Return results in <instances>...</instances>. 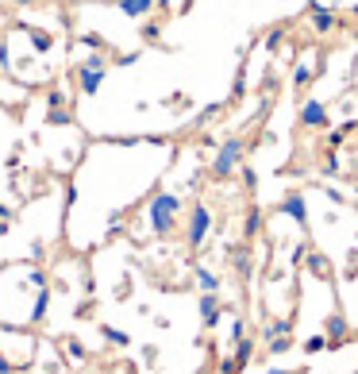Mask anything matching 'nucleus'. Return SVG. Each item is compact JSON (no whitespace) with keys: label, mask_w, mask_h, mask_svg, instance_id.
<instances>
[{"label":"nucleus","mask_w":358,"mask_h":374,"mask_svg":"<svg viewBox=\"0 0 358 374\" xmlns=\"http://www.w3.org/2000/svg\"><path fill=\"white\" fill-rule=\"evenodd\" d=\"M350 16H355V20H358V0H355V4H350Z\"/></svg>","instance_id":"41"},{"label":"nucleus","mask_w":358,"mask_h":374,"mask_svg":"<svg viewBox=\"0 0 358 374\" xmlns=\"http://www.w3.org/2000/svg\"><path fill=\"white\" fill-rule=\"evenodd\" d=\"M347 332H350V328H347V316L331 313L328 320H324V336L331 340V347H335V344H343V340H347Z\"/></svg>","instance_id":"10"},{"label":"nucleus","mask_w":358,"mask_h":374,"mask_svg":"<svg viewBox=\"0 0 358 374\" xmlns=\"http://www.w3.org/2000/svg\"><path fill=\"white\" fill-rule=\"evenodd\" d=\"M343 139H347V135H343V131H339V128H331V131H328V147H339Z\"/></svg>","instance_id":"36"},{"label":"nucleus","mask_w":358,"mask_h":374,"mask_svg":"<svg viewBox=\"0 0 358 374\" xmlns=\"http://www.w3.org/2000/svg\"><path fill=\"white\" fill-rule=\"evenodd\" d=\"M243 89H247V66H239V74H235V89H232V100L243 97Z\"/></svg>","instance_id":"30"},{"label":"nucleus","mask_w":358,"mask_h":374,"mask_svg":"<svg viewBox=\"0 0 358 374\" xmlns=\"http://www.w3.org/2000/svg\"><path fill=\"white\" fill-rule=\"evenodd\" d=\"M262 232V208H247V220H243V236L254 239Z\"/></svg>","instance_id":"15"},{"label":"nucleus","mask_w":358,"mask_h":374,"mask_svg":"<svg viewBox=\"0 0 358 374\" xmlns=\"http://www.w3.org/2000/svg\"><path fill=\"white\" fill-rule=\"evenodd\" d=\"M266 374H289V371H281V366H273V371H266Z\"/></svg>","instance_id":"42"},{"label":"nucleus","mask_w":358,"mask_h":374,"mask_svg":"<svg viewBox=\"0 0 358 374\" xmlns=\"http://www.w3.org/2000/svg\"><path fill=\"white\" fill-rule=\"evenodd\" d=\"M78 47H85V50H104V54H108V43L100 39V35H78Z\"/></svg>","instance_id":"23"},{"label":"nucleus","mask_w":358,"mask_h":374,"mask_svg":"<svg viewBox=\"0 0 358 374\" xmlns=\"http://www.w3.org/2000/svg\"><path fill=\"white\" fill-rule=\"evenodd\" d=\"M12 66H16V62H12V47H8V35H4V39H0V69L12 74Z\"/></svg>","instance_id":"25"},{"label":"nucleus","mask_w":358,"mask_h":374,"mask_svg":"<svg viewBox=\"0 0 358 374\" xmlns=\"http://www.w3.org/2000/svg\"><path fill=\"white\" fill-rule=\"evenodd\" d=\"M339 170H343V162H339V155H335V151H331V155H324V174H328V177H335Z\"/></svg>","instance_id":"28"},{"label":"nucleus","mask_w":358,"mask_h":374,"mask_svg":"<svg viewBox=\"0 0 358 374\" xmlns=\"http://www.w3.org/2000/svg\"><path fill=\"white\" fill-rule=\"evenodd\" d=\"M324 347H331V340H328L324 332H320V336H309V340H304V351H309V355L324 351Z\"/></svg>","instance_id":"24"},{"label":"nucleus","mask_w":358,"mask_h":374,"mask_svg":"<svg viewBox=\"0 0 358 374\" xmlns=\"http://www.w3.org/2000/svg\"><path fill=\"white\" fill-rule=\"evenodd\" d=\"M193 278H197V289H201V294H220V278H216L208 266H197Z\"/></svg>","instance_id":"13"},{"label":"nucleus","mask_w":358,"mask_h":374,"mask_svg":"<svg viewBox=\"0 0 358 374\" xmlns=\"http://www.w3.org/2000/svg\"><path fill=\"white\" fill-rule=\"evenodd\" d=\"M62 104H66V93H62L58 85H50L47 89V109H62Z\"/></svg>","instance_id":"27"},{"label":"nucleus","mask_w":358,"mask_h":374,"mask_svg":"<svg viewBox=\"0 0 358 374\" xmlns=\"http://www.w3.org/2000/svg\"><path fill=\"white\" fill-rule=\"evenodd\" d=\"M243 182H247V189L258 186V177H254V170H251V166H243Z\"/></svg>","instance_id":"37"},{"label":"nucleus","mask_w":358,"mask_h":374,"mask_svg":"<svg viewBox=\"0 0 358 374\" xmlns=\"http://www.w3.org/2000/svg\"><path fill=\"white\" fill-rule=\"evenodd\" d=\"M104 78H108V54L104 50H93L85 62L74 66V81H78L81 97H97L100 85H104Z\"/></svg>","instance_id":"3"},{"label":"nucleus","mask_w":358,"mask_h":374,"mask_svg":"<svg viewBox=\"0 0 358 374\" xmlns=\"http://www.w3.org/2000/svg\"><path fill=\"white\" fill-rule=\"evenodd\" d=\"M47 309H50V289H35V301L27 309V324H43L47 320Z\"/></svg>","instance_id":"11"},{"label":"nucleus","mask_w":358,"mask_h":374,"mask_svg":"<svg viewBox=\"0 0 358 374\" xmlns=\"http://www.w3.org/2000/svg\"><path fill=\"white\" fill-rule=\"evenodd\" d=\"M0 20H4V12H0Z\"/></svg>","instance_id":"44"},{"label":"nucleus","mask_w":358,"mask_h":374,"mask_svg":"<svg viewBox=\"0 0 358 374\" xmlns=\"http://www.w3.org/2000/svg\"><path fill=\"white\" fill-rule=\"evenodd\" d=\"M239 340H247V324L235 316V320H232V344H239Z\"/></svg>","instance_id":"34"},{"label":"nucleus","mask_w":358,"mask_h":374,"mask_svg":"<svg viewBox=\"0 0 358 374\" xmlns=\"http://www.w3.org/2000/svg\"><path fill=\"white\" fill-rule=\"evenodd\" d=\"M316 74H320V66H309V62H300V66L293 69V89H309Z\"/></svg>","instance_id":"14"},{"label":"nucleus","mask_w":358,"mask_h":374,"mask_svg":"<svg viewBox=\"0 0 358 374\" xmlns=\"http://www.w3.org/2000/svg\"><path fill=\"white\" fill-rule=\"evenodd\" d=\"M47 124H50V128H69V124H74V116H69V109L62 104V109H50L47 112Z\"/></svg>","instance_id":"18"},{"label":"nucleus","mask_w":358,"mask_h":374,"mask_svg":"<svg viewBox=\"0 0 358 374\" xmlns=\"http://www.w3.org/2000/svg\"><path fill=\"white\" fill-rule=\"evenodd\" d=\"M309 8H335V0H312Z\"/></svg>","instance_id":"39"},{"label":"nucleus","mask_w":358,"mask_h":374,"mask_svg":"<svg viewBox=\"0 0 358 374\" xmlns=\"http://www.w3.org/2000/svg\"><path fill=\"white\" fill-rule=\"evenodd\" d=\"M100 336H104V340H108L112 347H127V344H131V336H127L124 328H112V324L100 328Z\"/></svg>","instance_id":"17"},{"label":"nucleus","mask_w":358,"mask_h":374,"mask_svg":"<svg viewBox=\"0 0 358 374\" xmlns=\"http://www.w3.org/2000/svg\"><path fill=\"white\" fill-rule=\"evenodd\" d=\"M31 47L47 54V50H54V35L50 31H31Z\"/></svg>","instance_id":"21"},{"label":"nucleus","mask_w":358,"mask_h":374,"mask_svg":"<svg viewBox=\"0 0 358 374\" xmlns=\"http://www.w3.org/2000/svg\"><path fill=\"white\" fill-rule=\"evenodd\" d=\"M281 43H285V28H273V31H266V47H270V50H278Z\"/></svg>","instance_id":"29"},{"label":"nucleus","mask_w":358,"mask_h":374,"mask_svg":"<svg viewBox=\"0 0 358 374\" xmlns=\"http://www.w3.org/2000/svg\"><path fill=\"white\" fill-rule=\"evenodd\" d=\"M251 359H254V340H239V344H235V363H239V371L251 363Z\"/></svg>","instance_id":"19"},{"label":"nucleus","mask_w":358,"mask_h":374,"mask_svg":"<svg viewBox=\"0 0 358 374\" xmlns=\"http://www.w3.org/2000/svg\"><path fill=\"white\" fill-rule=\"evenodd\" d=\"M355 374H358V371H355Z\"/></svg>","instance_id":"46"},{"label":"nucleus","mask_w":358,"mask_h":374,"mask_svg":"<svg viewBox=\"0 0 358 374\" xmlns=\"http://www.w3.org/2000/svg\"><path fill=\"white\" fill-rule=\"evenodd\" d=\"M62 351H66L74 363H85V359H89L85 344H81V340H74V336H66V340H62Z\"/></svg>","instance_id":"16"},{"label":"nucleus","mask_w":358,"mask_h":374,"mask_svg":"<svg viewBox=\"0 0 358 374\" xmlns=\"http://www.w3.org/2000/svg\"><path fill=\"white\" fill-rule=\"evenodd\" d=\"M0 324H4V316H0Z\"/></svg>","instance_id":"43"},{"label":"nucleus","mask_w":358,"mask_h":374,"mask_svg":"<svg viewBox=\"0 0 358 374\" xmlns=\"http://www.w3.org/2000/svg\"><path fill=\"white\" fill-rule=\"evenodd\" d=\"M139 35H143L146 43H158V35H162V28H158V23H143V31H139Z\"/></svg>","instance_id":"33"},{"label":"nucleus","mask_w":358,"mask_h":374,"mask_svg":"<svg viewBox=\"0 0 358 374\" xmlns=\"http://www.w3.org/2000/svg\"><path fill=\"white\" fill-rule=\"evenodd\" d=\"M0 74H4V69H0Z\"/></svg>","instance_id":"45"},{"label":"nucleus","mask_w":358,"mask_h":374,"mask_svg":"<svg viewBox=\"0 0 358 374\" xmlns=\"http://www.w3.org/2000/svg\"><path fill=\"white\" fill-rule=\"evenodd\" d=\"M281 217H289L297 228H309V201L300 189H289L285 197H281Z\"/></svg>","instance_id":"6"},{"label":"nucleus","mask_w":358,"mask_h":374,"mask_svg":"<svg viewBox=\"0 0 358 374\" xmlns=\"http://www.w3.org/2000/svg\"><path fill=\"white\" fill-rule=\"evenodd\" d=\"M197 309H201V324L204 328H216V324H220L223 309H220V297H216V294H201V305H197Z\"/></svg>","instance_id":"7"},{"label":"nucleus","mask_w":358,"mask_h":374,"mask_svg":"<svg viewBox=\"0 0 358 374\" xmlns=\"http://www.w3.org/2000/svg\"><path fill=\"white\" fill-rule=\"evenodd\" d=\"M162 104L166 109H189V97H185V93H174V97H166Z\"/></svg>","instance_id":"32"},{"label":"nucleus","mask_w":358,"mask_h":374,"mask_svg":"<svg viewBox=\"0 0 358 374\" xmlns=\"http://www.w3.org/2000/svg\"><path fill=\"white\" fill-rule=\"evenodd\" d=\"M324 197H328V201H335V205H347V193H343V189H335V186H328V189H324Z\"/></svg>","instance_id":"35"},{"label":"nucleus","mask_w":358,"mask_h":374,"mask_svg":"<svg viewBox=\"0 0 358 374\" xmlns=\"http://www.w3.org/2000/svg\"><path fill=\"white\" fill-rule=\"evenodd\" d=\"M212 224H216L212 208L197 201V205L189 208V220H185V247H189V251H201L204 239H208V232H212Z\"/></svg>","instance_id":"4"},{"label":"nucleus","mask_w":358,"mask_h":374,"mask_svg":"<svg viewBox=\"0 0 358 374\" xmlns=\"http://www.w3.org/2000/svg\"><path fill=\"white\" fill-rule=\"evenodd\" d=\"M309 251H312V243H309V239H300V243L289 251V263H293V266H297V263H304V258H309Z\"/></svg>","instance_id":"26"},{"label":"nucleus","mask_w":358,"mask_h":374,"mask_svg":"<svg viewBox=\"0 0 358 374\" xmlns=\"http://www.w3.org/2000/svg\"><path fill=\"white\" fill-rule=\"evenodd\" d=\"M177 217H181V197L170 193V189H155L146 197V224L158 239H166L177 228Z\"/></svg>","instance_id":"1"},{"label":"nucleus","mask_w":358,"mask_h":374,"mask_svg":"<svg viewBox=\"0 0 358 374\" xmlns=\"http://www.w3.org/2000/svg\"><path fill=\"white\" fill-rule=\"evenodd\" d=\"M243 162H247V139L232 135V139H223L220 147H216V158L208 162V174H212L216 182H227L235 170H243Z\"/></svg>","instance_id":"2"},{"label":"nucleus","mask_w":358,"mask_h":374,"mask_svg":"<svg viewBox=\"0 0 358 374\" xmlns=\"http://www.w3.org/2000/svg\"><path fill=\"white\" fill-rule=\"evenodd\" d=\"M309 274L312 278H324V282L331 278V258L324 255V251H309Z\"/></svg>","instance_id":"12"},{"label":"nucleus","mask_w":358,"mask_h":374,"mask_svg":"<svg viewBox=\"0 0 358 374\" xmlns=\"http://www.w3.org/2000/svg\"><path fill=\"white\" fill-rule=\"evenodd\" d=\"M223 112V104H208V109H201V116H197V124H208V120H216Z\"/></svg>","instance_id":"31"},{"label":"nucleus","mask_w":358,"mask_h":374,"mask_svg":"<svg viewBox=\"0 0 358 374\" xmlns=\"http://www.w3.org/2000/svg\"><path fill=\"white\" fill-rule=\"evenodd\" d=\"M309 16H312V31H316V35H331V31L339 28L335 8H309Z\"/></svg>","instance_id":"9"},{"label":"nucleus","mask_w":358,"mask_h":374,"mask_svg":"<svg viewBox=\"0 0 358 374\" xmlns=\"http://www.w3.org/2000/svg\"><path fill=\"white\" fill-rule=\"evenodd\" d=\"M289 332H293V320H273V324H266L262 340H273V336H289Z\"/></svg>","instance_id":"22"},{"label":"nucleus","mask_w":358,"mask_h":374,"mask_svg":"<svg viewBox=\"0 0 358 374\" xmlns=\"http://www.w3.org/2000/svg\"><path fill=\"white\" fill-rule=\"evenodd\" d=\"M116 8L124 12L127 20H146L158 8V0H116Z\"/></svg>","instance_id":"8"},{"label":"nucleus","mask_w":358,"mask_h":374,"mask_svg":"<svg viewBox=\"0 0 358 374\" xmlns=\"http://www.w3.org/2000/svg\"><path fill=\"white\" fill-rule=\"evenodd\" d=\"M297 124L304 131H324V128H331L328 124V104L320 97H309L304 104H300V112H297Z\"/></svg>","instance_id":"5"},{"label":"nucleus","mask_w":358,"mask_h":374,"mask_svg":"<svg viewBox=\"0 0 358 374\" xmlns=\"http://www.w3.org/2000/svg\"><path fill=\"white\" fill-rule=\"evenodd\" d=\"M266 351H270V355L293 351V336H273V340H266Z\"/></svg>","instance_id":"20"},{"label":"nucleus","mask_w":358,"mask_h":374,"mask_svg":"<svg viewBox=\"0 0 358 374\" xmlns=\"http://www.w3.org/2000/svg\"><path fill=\"white\" fill-rule=\"evenodd\" d=\"M12 4H16V8H35L39 0H12Z\"/></svg>","instance_id":"40"},{"label":"nucleus","mask_w":358,"mask_h":374,"mask_svg":"<svg viewBox=\"0 0 358 374\" xmlns=\"http://www.w3.org/2000/svg\"><path fill=\"white\" fill-rule=\"evenodd\" d=\"M339 131H343V135H355V131H358V120H343V124H339Z\"/></svg>","instance_id":"38"}]
</instances>
